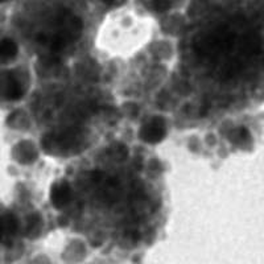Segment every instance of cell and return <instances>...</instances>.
I'll return each mask as SVG.
<instances>
[{"mask_svg": "<svg viewBox=\"0 0 264 264\" xmlns=\"http://www.w3.org/2000/svg\"><path fill=\"white\" fill-rule=\"evenodd\" d=\"M103 1H106V3H110V1H113V0H103Z\"/></svg>", "mask_w": 264, "mask_h": 264, "instance_id": "30bf717a", "label": "cell"}, {"mask_svg": "<svg viewBox=\"0 0 264 264\" xmlns=\"http://www.w3.org/2000/svg\"><path fill=\"white\" fill-rule=\"evenodd\" d=\"M141 139L150 144H155L164 139L165 136V123L163 119L156 118L144 127L140 131Z\"/></svg>", "mask_w": 264, "mask_h": 264, "instance_id": "6da1fadb", "label": "cell"}, {"mask_svg": "<svg viewBox=\"0 0 264 264\" xmlns=\"http://www.w3.org/2000/svg\"><path fill=\"white\" fill-rule=\"evenodd\" d=\"M16 156L18 160L23 164H28L32 163L36 159V150L31 143H21L20 146L16 147Z\"/></svg>", "mask_w": 264, "mask_h": 264, "instance_id": "277c9868", "label": "cell"}, {"mask_svg": "<svg viewBox=\"0 0 264 264\" xmlns=\"http://www.w3.org/2000/svg\"><path fill=\"white\" fill-rule=\"evenodd\" d=\"M69 200H70V188L66 182H57L52 187L50 201L53 206H56L57 209H61L65 205H68Z\"/></svg>", "mask_w": 264, "mask_h": 264, "instance_id": "7a4b0ae2", "label": "cell"}, {"mask_svg": "<svg viewBox=\"0 0 264 264\" xmlns=\"http://www.w3.org/2000/svg\"><path fill=\"white\" fill-rule=\"evenodd\" d=\"M1 226H3V232L4 234L12 235L16 231V227H18L16 218L12 214H7L4 218H1Z\"/></svg>", "mask_w": 264, "mask_h": 264, "instance_id": "52a82bcc", "label": "cell"}, {"mask_svg": "<svg viewBox=\"0 0 264 264\" xmlns=\"http://www.w3.org/2000/svg\"><path fill=\"white\" fill-rule=\"evenodd\" d=\"M18 55V45L16 42L5 38L0 41V61H9Z\"/></svg>", "mask_w": 264, "mask_h": 264, "instance_id": "5b68a950", "label": "cell"}, {"mask_svg": "<svg viewBox=\"0 0 264 264\" xmlns=\"http://www.w3.org/2000/svg\"><path fill=\"white\" fill-rule=\"evenodd\" d=\"M250 132L247 131V128L241 127L235 130V131H232V133L230 135V140L232 143H235V144H245L247 141L250 140Z\"/></svg>", "mask_w": 264, "mask_h": 264, "instance_id": "8992f818", "label": "cell"}, {"mask_svg": "<svg viewBox=\"0 0 264 264\" xmlns=\"http://www.w3.org/2000/svg\"><path fill=\"white\" fill-rule=\"evenodd\" d=\"M0 1H3V0H0Z\"/></svg>", "mask_w": 264, "mask_h": 264, "instance_id": "8fae6325", "label": "cell"}, {"mask_svg": "<svg viewBox=\"0 0 264 264\" xmlns=\"http://www.w3.org/2000/svg\"><path fill=\"white\" fill-rule=\"evenodd\" d=\"M153 8L157 12H165L170 8V0H153Z\"/></svg>", "mask_w": 264, "mask_h": 264, "instance_id": "9c48e42d", "label": "cell"}, {"mask_svg": "<svg viewBox=\"0 0 264 264\" xmlns=\"http://www.w3.org/2000/svg\"><path fill=\"white\" fill-rule=\"evenodd\" d=\"M40 228H41V221L37 215H32L28 221L27 234L29 237H36L37 234L40 232Z\"/></svg>", "mask_w": 264, "mask_h": 264, "instance_id": "ba28073f", "label": "cell"}, {"mask_svg": "<svg viewBox=\"0 0 264 264\" xmlns=\"http://www.w3.org/2000/svg\"><path fill=\"white\" fill-rule=\"evenodd\" d=\"M3 95L4 98L9 100H18L23 96V89L20 86V83L12 77L5 78V81L3 82Z\"/></svg>", "mask_w": 264, "mask_h": 264, "instance_id": "3957f363", "label": "cell"}]
</instances>
